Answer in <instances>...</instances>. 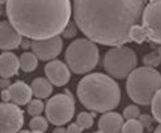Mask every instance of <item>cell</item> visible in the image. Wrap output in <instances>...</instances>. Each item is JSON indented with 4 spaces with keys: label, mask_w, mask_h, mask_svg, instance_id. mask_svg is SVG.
<instances>
[{
    "label": "cell",
    "mask_w": 161,
    "mask_h": 133,
    "mask_svg": "<svg viewBox=\"0 0 161 133\" xmlns=\"http://www.w3.org/2000/svg\"><path fill=\"white\" fill-rule=\"evenodd\" d=\"M145 5V0H74V21L88 39L116 47L131 42V30L140 25Z\"/></svg>",
    "instance_id": "cell-1"
},
{
    "label": "cell",
    "mask_w": 161,
    "mask_h": 133,
    "mask_svg": "<svg viewBox=\"0 0 161 133\" xmlns=\"http://www.w3.org/2000/svg\"><path fill=\"white\" fill-rule=\"evenodd\" d=\"M9 22L22 37L40 40L59 36L70 22V0H7Z\"/></svg>",
    "instance_id": "cell-2"
},
{
    "label": "cell",
    "mask_w": 161,
    "mask_h": 133,
    "mask_svg": "<svg viewBox=\"0 0 161 133\" xmlns=\"http://www.w3.org/2000/svg\"><path fill=\"white\" fill-rule=\"evenodd\" d=\"M77 96L89 111L105 113L116 109L121 99V90L115 79L107 74L94 72L79 82Z\"/></svg>",
    "instance_id": "cell-3"
},
{
    "label": "cell",
    "mask_w": 161,
    "mask_h": 133,
    "mask_svg": "<svg viewBox=\"0 0 161 133\" xmlns=\"http://www.w3.org/2000/svg\"><path fill=\"white\" fill-rule=\"evenodd\" d=\"M161 89V74L156 69L142 66L129 74L126 80L128 97L139 105H149Z\"/></svg>",
    "instance_id": "cell-4"
},
{
    "label": "cell",
    "mask_w": 161,
    "mask_h": 133,
    "mask_svg": "<svg viewBox=\"0 0 161 133\" xmlns=\"http://www.w3.org/2000/svg\"><path fill=\"white\" fill-rule=\"evenodd\" d=\"M66 65L75 74H85L95 69L99 61L96 43L88 38H78L69 44L64 54Z\"/></svg>",
    "instance_id": "cell-5"
},
{
    "label": "cell",
    "mask_w": 161,
    "mask_h": 133,
    "mask_svg": "<svg viewBox=\"0 0 161 133\" xmlns=\"http://www.w3.org/2000/svg\"><path fill=\"white\" fill-rule=\"evenodd\" d=\"M131 41L141 44L146 39L161 45V0H149L145 5L141 22L132 27Z\"/></svg>",
    "instance_id": "cell-6"
},
{
    "label": "cell",
    "mask_w": 161,
    "mask_h": 133,
    "mask_svg": "<svg viewBox=\"0 0 161 133\" xmlns=\"http://www.w3.org/2000/svg\"><path fill=\"white\" fill-rule=\"evenodd\" d=\"M104 68L111 78L124 79L136 69L138 57L130 47L120 45L113 47L104 57Z\"/></svg>",
    "instance_id": "cell-7"
},
{
    "label": "cell",
    "mask_w": 161,
    "mask_h": 133,
    "mask_svg": "<svg viewBox=\"0 0 161 133\" xmlns=\"http://www.w3.org/2000/svg\"><path fill=\"white\" fill-rule=\"evenodd\" d=\"M45 111L49 122L56 126H63L73 118L75 102L69 93L57 94L47 101Z\"/></svg>",
    "instance_id": "cell-8"
},
{
    "label": "cell",
    "mask_w": 161,
    "mask_h": 133,
    "mask_svg": "<svg viewBox=\"0 0 161 133\" xmlns=\"http://www.w3.org/2000/svg\"><path fill=\"white\" fill-rule=\"evenodd\" d=\"M25 123L24 111L13 103H0V133H19Z\"/></svg>",
    "instance_id": "cell-9"
},
{
    "label": "cell",
    "mask_w": 161,
    "mask_h": 133,
    "mask_svg": "<svg viewBox=\"0 0 161 133\" xmlns=\"http://www.w3.org/2000/svg\"><path fill=\"white\" fill-rule=\"evenodd\" d=\"M32 52L42 61H52L59 55L63 49V41L59 36L40 40H31Z\"/></svg>",
    "instance_id": "cell-10"
},
{
    "label": "cell",
    "mask_w": 161,
    "mask_h": 133,
    "mask_svg": "<svg viewBox=\"0 0 161 133\" xmlns=\"http://www.w3.org/2000/svg\"><path fill=\"white\" fill-rule=\"evenodd\" d=\"M45 73L50 83L58 87L64 86L71 79V70L60 60H52L45 66Z\"/></svg>",
    "instance_id": "cell-11"
},
{
    "label": "cell",
    "mask_w": 161,
    "mask_h": 133,
    "mask_svg": "<svg viewBox=\"0 0 161 133\" xmlns=\"http://www.w3.org/2000/svg\"><path fill=\"white\" fill-rule=\"evenodd\" d=\"M22 36L16 30L9 21L0 22V49L11 51L20 46Z\"/></svg>",
    "instance_id": "cell-12"
},
{
    "label": "cell",
    "mask_w": 161,
    "mask_h": 133,
    "mask_svg": "<svg viewBox=\"0 0 161 133\" xmlns=\"http://www.w3.org/2000/svg\"><path fill=\"white\" fill-rule=\"evenodd\" d=\"M123 116L119 112L108 111L99 118L97 126L102 133H122Z\"/></svg>",
    "instance_id": "cell-13"
},
{
    "label": "cell",
    "mask_w": 161,
    "mask_h": 133,
    "mask_svg": "<svg viewBox=\"0 0 161 133\" xmlns=\"http://www.w3.org/2000/svg\"><path fill=\"white\" fill-rule=\"evenodd\" d=\"M8 91L11 96V101L17 105L28 104L33 95L31 85L23 81H17L11 84Z\"/></svg>",
    "instance_id": "cell-14"
},
{
    "label": "cell",
    "mask_w": 161,
    "mask_h": 133,
    "mask_svg": "<svg viewBox=\"0 0 161 133\" xmlns=\"http://www.w3.org/2000/svg\"><path fill=\"white\" fill-rule=\"evenodd\" d=\"M19 59L11 52H4L0 54V77L10 78L19 73Z\"/></svg>",
    "instance_id": "cell-15"
},
{
    "label": "cell",
    "mask_w": 161,
    "mask_h": 133,
    "mask_svg": "<svg viewBox=\"0 0 161 133\" xmlns=\"http://www.w3.org/2000/svg\"><path fill=\"white\" fill-rule=\"evenodd\" d=\"M32 94L38 99L47 98L53 91V85L48 79L44 78H37L31 84Z\"/></svg>",
    "instance_id": "cell-16"
},
{
    "label": "cell",
    "mask_w": 161,
    "mask_h": 133,
    "mask_svg": "<svg viewBox=\"0 0 161 133\" xmlns=\"http://www.w3.org/2000/svg\"><path fill=\"white\" fill-rule=\"evenodd\" d=\"M19 59V66L25 72L33 71L38 67V58L33 52H24Z\"/></svg>",
    "instance_id": "cell-17"
},
{
    "label": "cell",
    "mask_w": 161,
    "mask_h": 133,
    "mask_svg": "<svg viewBox=\"0 0 161 133\" xmlns=\"http://www.w3.org/2000/svg\"><path fill=\"white\" fill-rule=\"evenodd\" d=\"M122 133H144V127L139 119H130L124 123Z\"/></svg>",
    "instance_id": "cell-18"
},
{
    "label": "cell",
    "mask_w": 161,
    "mask_h": 133,
    "mask_svg": "<svg viewBox=\"0 0 161 133\" xmlns=\"http://www.w3.org/2000/svg\"><path fill=\"white\" fill-rule=\"evenodd\" d=\"M45 103L41 99H32L27 104V112L32 118L40 116L42 112L45 111Z\"/></svg>",
    "instance_id": "cell-19"
},
{
    "label": "cell",
    "mask_w": 161,
    "mask_h": 133,
    "mask_svg": "<svg viewBox=\"0 0 161 133\" xmlns=\"http://www.w3.org/2000/svg\"><path fill=\"white\" fill-rule=\"evenodd\" d=\"M29 127L32 131L45 132L48 129V121L46 118L41 116L33 117L29 123Z\"/></svg>",
    "instance_id": "cell-20"
},
{
    "label": "cell",
    "mask_w": 161,
    "mask_h": 133,
    "mask_svg": "<svg viewBox=\"0 0 161 133\" xmlns=\"http://www.w3.org/2000/svg\"><path fill=\"white\" fill-rule=\"evenodd\" d=\"M152 113L153 118L161 125V89H159L153 97L151 103Z\"/></svg>",
    "instance_id": "cell-21"
},
{
    "label": "cell",
    "mask_w": 161,
    "mask_h": 133,
    "mask_svg": "<svg viewBox=\"0 0 161 133\" xmlns=\"http://www.w3.org/2000/svg\"><path fill=\"white\" fill-rule=\"evenodd\" d=\"M143 63L145 64V66L155 69L156 67L160 65L161 56L158 53V52H152L144 56Z\"/></svg>",
    "instance_id": "cell-22"
},
{
    "label": "cell",
    "mask_w": 161,
    "mask_h": 133,
    "mask_svg": "<svg viewBox=\"0 0 161 133\" xmlns=\"http://www.w3.org/2000/svg\"><path fill=\"white\" fill-rule=\"evenodd\" d=\"M93 117L91 113H88L86 111L80 112L77 117V124L79 125L83 130L90 129L93 125Z\"/></svg>",
    "instance_id": "cell-23"
},
{
    "label": "cell",
    "mask_w": 161,
    "mask_h": 133,
    "mask_svg": "<svg viewBox=\"0 0 161 133\" xmlns=\"http://www.w3.org/2000/svg\"><path fill=\"white\" fill-rule=\"evenodd\" d=\"M140 116V109L136 104H129L124 109L123 118L126 120L138 119Z\"/></svg>",
    "instance_id": "cell-24"
},
{
    "label": "cell",
    "mask_w": 161,
    "mask_h": 133,
    "mask_svg": "<svg viewBox=\"0 0 161 133\" xmlns=\"http://www.w3.org/2000/svg\"><path fill=\"white\" fill-rule=\"evenodd\" d=\"M77 32H78V27L76 25V24L74 25L73 22H69V24L67 25V26L64 28V30L62 32V35L64 36L65 38H71V37H74L77 35Z\"/></svg>",
    "instance_id": "cell-25"
},
{
    "label": "cell",
    "mask_w": 161,
    "mask_h": 133,
    "mask_svg": "<svg viewBox=\"0 0 161 133\" xmlns=\"http://www.w3.org/2000/svg\"><path fill=\"white\" fill-rule=\"evenodd\" d=\"M139 121L141 123V125L144 127V129L145 128H147V129H149L152 125H153V118L151 117L150 115H147V114H143L140 115L139 117Z\"/></svg>",
    "instance_id": "cell-26"
},
{
    "label": "cell",
    "mask_w": 161,
    "mask_h": 133,
    "mask_svg": "<svg viewBox=\"0 0 161 133\" xmlns=\"http://www.w3.org/2000/svg\"><path fill=\"white\" fill-rule=\"evenodd\" d=\"M66 130H67V133H82L83 129L77 123H72L68 126Z\"/></svg>",
    "instance_id": "cell-27"
},
{
    "label": "cell",
    "mask_w": 161,
    "mask_h": 133,
    "mask_svg": "<svg viewBox=\"0 0 161 133\" xmlns=\"http://www.w3.org/2000/svg\"><path fill=\"white\" fill-rule=\"evenodd\" d=\"M11 81L9 78H2L0 80V88L3 90H6L11 86Z\"/></svg>",
    "instance_id": "cell-28"
},
{
    "label": "cell",
    "mask_w": 161,
    "mask_h": 133,
    "mask_svg": "<svg viewBox=\"0 0 161 133\" xmlns=\"http://www.w3.org/2000/svg\"><path fill=\"white\" fill-rule=\"evenodd\" d=\"M20 46L22 47L23 49H29L31 47V41L29 39V38H26L25 37V39H22L21 41V44H20Z\"/></svg>",
    "instance_id": "cell-29"
},
{
    "label": "cell",
    "mask_w": 161,
    "mask_h": 133,
    "mask_svg": "<svg viewBox=\"0 0 161 133\" xmlns=\"http://www.w3.org/2000/svg\"><path fill=\"white\" fill-rule=\"evenodd\" d=\"M1 97H2V99L4 100V102H9V101H11V96H10V93H9L8 89L2 91V92H1Z\"/></svg>",
    "instance_id": "cell-30"
},
{
    "label": "cell",
    "mask_w": 161,
    "mask_h": 133,
    "mask_svg": "<svg viewBox=\"0 0 161 133\" xmlns=\"http://www.w3.org/2000/svg\"><path fill=\"white\" fill-rule=\"evenodd\" d=\"M53 133H67V130L65 128L62 126H58L55 129L53 130Z\"/></svg>",
    "instance_id": "cell-31"
},
{
    "label": "cell",
    "mask_w": 161,
    "mask_h": 133,
    "mask_svg": "<svg viewBox=\"0 0 161 133\" xmlns=\"http://www.w3.org/2000/svg\"><path fill=\"white\" fill-rule=\"evenodd\" d=\"M153 133H161V125H159L156 129L154 130Z\"/></svg>",
    "instance_id": "cell-32"
},
{
    "label": "cell",
    "mask_w": 161,
    "mask_h": 133,
    "mask_svg": "<svg viewBox=\"0 0 161 133\" xmlns=\"http://www.w3.org/2000/svg\"><path fill=\"white\" fill-rule=\"evenodd\" d=\"M157 52H158V54L161 56V45H159V46H158V48Z\"/></svg>",
    "instance_id": "cell-33"
},
{
    "label": "cell",
    "mask_w": 161,
    "mask_h": 133,
    "mask_svg": "<svg viewBox=\"0 0 161 133\" xmlns=\"http://www.w3.org/2000/svg\"><path fill=\"white\" fill-rule=\"evenodd\" d=\"M19 133H30L29 130H20Z\"/></svg>",
    "instance_id": "cell-34"
},
{
    "label": "cell",
    "mask_w": 161,
    "mask_h": 133,
    "mask_svg": "<svg viewBox=\"0 0 161 133\" xmlns=\"http://www.w3.org/2000/svg\"><path fill=\"white\" fill-rule=\"evenodd\" d=\"M2 3H1V1H0V16H1V14H2Z\"/></svg>",
    "instance_id": "cell-35"
},
{
    "label": "cell",
    "mask_w": 161,
    "mask_h": 133,
    "mask_svg": "<svg viewBox=\"0 0 161 133\" xmlns=\"http://www.w3.org/2000/svg\"><path fill=\"white\" fill-rule=\"evenodd\" d=\"M30 133H45V132H41V131H31Z\"/></svg>",
    "instance_id": "cell-36"
},
{
    "label": "cell",
    "mask_w": 161,
    "mask_h": 133,
    "mask_svg": "<svg viewBox=\"0 0 161 133\" xmlns=\"http://www.w3.org/2000/svg\"><path fill=\"white\" fill-rule=\"evenodd\" d=\"M93 133H102L100 130H98V131H96V132H93Z\"/></svg>",
    "instance_id": "cell-37"
}]
</instances>
